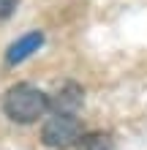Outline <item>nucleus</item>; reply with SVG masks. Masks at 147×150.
Returning a JSON list of instances; mask_svg holds the SVG:
<instances>
[{"label":"nucleus","mask_w":147,"mask_h":150,"mask_svg":"<svg viewBox=\"0 0 147 150\" xmlns=\"http://www.w3.org/2000/svg\"><path fill=\"white\" fill-rule=\"evenodd\" d=\"M82 101H84V93L79 85H63L57 90V96L49 101V107L55 115H74L82 107Z\"/></svg>","instance_id":"nucleus-3"},{"label":"nucleus","mask_w":147,"mask_h":150,"mask_svg":"<svg viewBox=\"0 0 147 150\" xmlns=\"http://www.w3.org/2000/svg\"><path fill=\"white\" fill-rule=\"evenodd\" d=\"M41 44H44V36H41V33H27V36L16 38L11 47H8V52H6V63H8V66L22 63V60L30 57L33 52L41 47Z\"/></svg>","instance_id":"nucleus-4"},{"label":"nucleus","mask_w":147,"mask_h":150,"mask_svg":"<svg viewBox=\"0 0 147 150\" xmlns=\"http://www.w3.org/2000/svg\"><path fill=\"white\" fill-rule=\"evenodd\" d=\"M49 109L46 93H41L33 85H14L3 98V112L14 123H36Z\"/></svg>","instance_id":"nucleus-1"},{"label":"nucleus","mask_w":147,"mask_h":150,"mask_svg":"<svg viewBox=\"0 0 147 150\" xmlns=\"http://www.w3.org/2000/svg\"><path fill=\"white\" fill-rule=\"evenodd\" d=\"M82 123L74 117V115H52L46 120V126L41 128V142L46 147H55V150H65L76 145L82 139Z\"/></svg>","instance_id":"nucleus-2"},{"label":"nucleus","mask_w":147,"mask_h":150,"mask_svg":"<svg viewBox=\"0 0 147 150\" xmlns=\"http://www.w3.org/2000/svg\"><path fill=\"white\" fill-rule=\"evenodd\" d=\"M16 8V0H0V19H3V16H8Z\"/></svg>","instance_id":"nucleus-6"},{"label":"nucleus","mask_w":147,"mask_h":150,"mask_svg":"<svg viewBox=\"0 0 147 150\" xmlns=\"http://www.w3.org/2000/svg\"><path fill=\"white\" fill-rule=\"evenodd\" d=\"M115 139L106 131H90V134H82V139L76 142V150H112Z\"/></svg>","instance_id":"nucleus-5"}]
</instances>
